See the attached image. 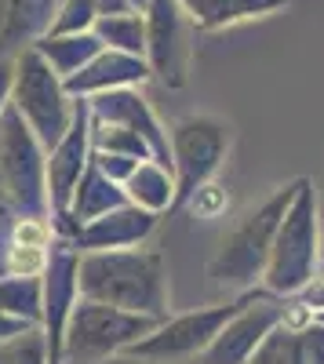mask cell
I'll list each match as a JSON object with an SVG mask.
<instances>
[{
    "label": "cell",
    "instance_id": "7402d4cb",
    "mask_svg": "<svg viewBox=\"0 0 324 364\" xmlns=\"http://www.w3.org/2000/svg\"><path fill=\"white\" fill-rule=\"evenodd\" d=\"M128 193L131 200L142 208V211H161L171 204V178L164 171V164H150V161H142L131 178H128Z\"/></svg>",
    "mask_w": 324,
    "mask_h": 364
},
{
    "label": "cell",
    "instance_id": "5b68a950",
    "mask_svg": "<svg viewBox=\"0 0 324 364\" xmlns=\"http://www.w3.org/2000/svg\"><path fill=\"white\" fill-rule=\"evenodd\" d=\"M313 262H317V200H313V186L306 178H299L296 200H291L270 252L266 284L284 295L303 291L313 281Z\"/></svg>",
    "mask_w": 324,
    "mask_h": 364
},
{
    "label": "cell",
    "instance_id": "d6a6232c",
    "mask_svg": "<svg viewBox=\"0 0 324 364\" xmlns=\"http://www.w3.org/2000/svg\"><path fill=\"white\" fill-rule=\"evenodd\" d=\"M128 4H131L135 11H146V4H150V0H128Z\"/></svg>",
    "mask_w": 324,
    "mask_h": 364
},
{
    "label": "cell",
    "instance_id": "ba28073f",
    "mask_svg": "<svg viewBox=\"0 0 324 364\" xmlns=\"http://www.w3.org/2000/svg\"><path fill=\"white\" fill-rule=\"evenodd\" d=\"M171 146H175V168H179L175 200H186L215 175L230 146V128L215 117H186L171 128Z\"/></svg>",
    "mask_w": 324,
    "mask_h": 364
},
{
    "label": "cell",
    "instance_id": "f546056e",
    "mask_svg": "<svg viewBox=\"0 0 324 364\" xmlns=\"http://www.w3.org/2000/svg\"><path fill=\"white\" fill-rule=\"evenodd\" d=\"M29 328H33V324H26V321H18V317H8L4 310H0V343L22 336V331H29Z\"/></svg>",
    "mask_w": 324,
    "mask_h": 364
},
{
    "label": "cell",
    "instance_id": "83f0119b",
    "mask_svg": "<svg viewBox=\"0 0 324 364\" xmlns=\"http://www.w3.org/2000/svg\"><path fill=\"white\" fill-rule=\"evenodd\" d=\"M11 240H15V245H22V248H48L51 230H48V223H44V219L26 215V219H18V223H15Z\"/></svg>",
    "mask_w": 324,
    "mask_h": 364
},
{
    "label": "cell",
    "instance_id": "e0dca14e",
    "mask_svg": "<svg viewBox=\"0 0 324 364\" xmlns=\"http://www.w3.org/2000/svg\"><path fill=\"white\" fill-rule=\"evenodd\" d=\"M179 4L197 29H222V26H237L244 18L270 15L284 8L288 0H179Z\"/></svg>",
    "mask_w": 324,
    "mask_h": 364
},
{
    "label": "cell",
    "instance_id": "44dd1931",
    "mask_svg": "<svg viewBox=\"0 0 324 364\" xmlns=\"http://www.w3.org/2000/svg\"><path fill=\"white\" fill-rule=\"evenodd\" d=\"M77 277V259L63 252L51 262V281H48V328H51V364L58 357V339H63V324H66V295L70 281Z\"/></svg>",
    "mask_w": 324,
    "mask_h": 364
},
{
    "label": "cell",
    "instance_id": "d6986e66",
    "mask_svg": "<svg viewBox=\"0 0 324 364\" xmlns=\"http://www.w3.org/2000/svg\"><path fill=\"white\" fill-rule=\"evenodd\" d=\"M109 208H124V193L113 186V178L99 168V161H92L73 190V215L95 223V219L109 215Z\"/></svg>",
    "mask_w": 324,
    "mask_h": 364
},
{
    "label": "cell",
    "instance_id": "8fae6325",
    "mask_svg": "<svg viewBox=\"0 0 324 364\" xmlns=\"http://www.w3.org/2000/svg\"><path fill=\"white\" fill-rule=\"evenodd\" d=\"M87 117H92V106L77 102L73 106V124L51 149V161H48V186H51V200L58 208H66L77 182L84 175V157H87Z\"/></svg>",
    "mask_w": 324,
    "mask_h": 364
},
{
    "label": "cell",
    "instance_id": "836d02e7",
    "mask_svg": "<svg viewBox=\"0 0 324 364\" xmlns=\"http://www.w3.org/2000/svg\"><path fill=\"white\" fill-rule=\"evenodd\" d=\"M8 204V193H4V175H0V208Z\"/></svg>",
    "mask_w": 324,
    "mask_h": 364
},
{
    "label": "cell",
    "instance_id": "52a82bcc",
    "mask_svg": "<svg viewBox=\"0 0 324 364\" xmlns=\"http://www.w3.org/2000/svg\"><path fill=\"white\" fill-rule=\"evenodd\" d=\"M37 135L22 124V113L15 106L0 117V175H4V193L11 204L40 208L44 204V164Z\"/></svg>",
    "mask_w": 324,
    "mask_h": 364
},
{
    "label": "cell",
    "instance_id": "d4e9b609",
    "mask_svg": "<svg viewBox=\"0 0 324 364\" xmlns=\"http://www.w3.org/2000/svg\"><path fill=\"white\" fill-rule=\"evenodd\" d=\"M99 22V8L95 0H63L55 11V22H51V33L55 37H66V33H92Z\"/></svg>",
    "mask_w": 324,
    "mask_h": 364
},
{
    "label": "cell",
    "instance_id": "3957f363",
    "mask_svg": "<svg viewBox=\"0 0 324 364\" xmlns=\"http://www.w3.org/2000/svg\"><path fill=\"white\" fill-rule=\"evenodd\" d=\"M15 109L29 124L44 146H58L73 124V106L66 102V84L58 77L37 48H26L15 55Z\"/></svg>",
    "mask_w": 324,
    "mask_h": 364
},
{
    "label": "cell",
    "instance_id": "9c48e42d",
    "mask_svg": "<svg viewBox=\"0 0 324 364\" xmlns=\"http://www.w3.org/2000/svg\"><path fill=\"white\" fill-rule=\"evenodd\" d=\"M146 63L168 87L186 84L190 37L186 11L179 0H150L146 4Z\"/></svg>",
    "mask_w": 324,
    "mask_h": 364
},
{
    "label": "cell",
    "instance_id": "7c38bea8",
    "mask_svg": "<svg viewBox=\"0 0 324 364\" xmlns=\"http://www.w3.org/2000/svg\"><path fill=\"white\" fill-rule=\"evenodd\" d=\"M87 106H92L95 120L124 124L135 135H142L146 142H150V149L157 154V164L168 168V139L161 135L157 120H153V113H150V106H146L142 95H135V91H128V87H117V91H102V95H95V102H87Z\"/></svg>",
    "mask_w": 324,
    "mask_h": 364
},
{
    "label": "cell",
    "instance_id": "603a6c76",
    "mask_svg": "<svg viewBox=\"0 0 324 364\" xmlns=\"http://www.w3.org/2000/svg\"><path fill=\"white\" fill-rule=\"evenodd\" d=\"M0 310L26 314L29 321H40V281L37 277H8L0 281Z\"/></svg>",
    "mask_w": 324,
    "mask_h": 364
},
{
    "label": "cell",
    "instance_id": "2e32d148",
    "mask_svg": "<svg viewBox=\"0 0 324 364\" xmlns=\"http://www.w3.org/2000/svg\"><path fill=\"white\" fill-rule=\"evenodd\" d=\"M153 230V211H142V208H117L113 215L95 219L92 226H84L77 233V240L84 248H124L135 245L146 233Z\"/></svg>",
    "mask_w": 324,
    "mask_h": 364
},
{
    "label": "cell",
    "instance_id": "484cf974",
    "mask_svg": "<svg viewBox=\"0 0 324 364\" xmlns=\"http://www.w3.org/2000/svg\"><path fill=\"white\" fill-rule=\"evenodd\" d=\"M0 364H44L40 328H29V331H22V336L0 343Z\"/></svg>",
    "mask_w": 324,
    "mask_h": 364
},
{
    "label": "cell",
    "instance_id": "6da1fadb",
    "mask_svg": "<svg viewBox=\"0 0 324 364\" xmlns=\"http://www.w3.org/2000/svg\"><path fill=\"white\" fill-rule=\"evenodd\" d=\"M77 288L84 299L161 317L168 306L164 262L153 252H92L77 262Z\"/></svg>",
    "mask_w": 324,
    "mask_h": 364
},
{
    "label": "cell",
    "instance_id": "ffe728a7",
    "mask_svg": "<svg viewBox=\"0 0 324 364\" xmlns=\"http://www.w3.org/2000/svg\"><path fill=\"white\" fill-rule=\"evenodd\" d=\"M92 33L109 48V51H124V55H146V15L124 11V15H102L95 22Z\"/></svg>",
    "mask_w": 324,
    "mask_h": 364
},
{
    "label": "cell",
    "instance_id": "4316f807",
    "mask_svg": "<svg viewBox=\"0 0 324 364\" xmlns=\"http://www.w3.org/2000/svg\"><path fill=\"white\" fill-rule=\"evenodd\" d=\"M44 266H48L44 248H22V245H11L8 255H4V269L11 273V277H37Z\"/></svg>",
    "mask_w": 324,
    "mask_h": 364
},
{
    "label": "cell",
    "instance_id": "30bf717a",
    "mask_svg": "<svg viewBox=\"0 0 324 364\" xmlns=\"http://www.w3.org/2000/svg\"><path fill=\"white\" fill-rule=\"evenodd\" d=\"M284 314L288 306H277V302H248L215 336V343L197 357V364H248L262 339L284 321Z\"/></svg>",
    "mask_w": 324,
    "mask_h": 364
},
{
    "label": "cell",
    "instance_id": "ac0fdd59",
    "mask_svg": "<svg viewBox=\"0 0 324 364\" xmlns=\"http://www.w3.org/2000/svg\"><path fill=\"white\" fill-rule=\"evenodd\" d=\"M40 55H44V63L63 77V80H70L73 73H80L92 58H99L102 51H106V44L95 37V33H66V37H55V33H48V37H40L37 44H33Z\"/></svg>",
    "mask_w": 324,
    "mask_h": 364
},
{
    "label": "cell",
    "instance_id": "277c9868",
    "mask_svg": "<svg viewBox=\"0 0 324 364\" xmlns=\"http://www.w3.org/2000/svg\"><path fill=\"white\" fill-rule=\"evenodd\" d=\"M161 328V317L150 314H131L121 306H106V302L84 299L77 302V310L70 314L66 324V353L73 360H102L117 350H128L139 339L153 336Z\"/></svg>",
    "mask_w": 324,
    "mask_h": 364
},
{
    "label": "cell",
    "instance_id": "4dcf8cb0",
    "mask_svg": "<svg viewBox=\"0 0 324 364\" xmlns=\"http://www.w3.org/2000/svg\"><path fill=\"white\" fill-rule=\"evenodd\" d=\"M11 84H15V58H4V55H0V106L8 102Z\"/></svg>",
    "mask_w": 324,
    "mask_h": 364
},
{
    "label": "cell",
    "instance_id": "5bb4252c",
    "mask_svg": "<svg viewBox=\"0 0 324 364\" xmlns=\"http://www.w3.org/2000/svg\"><path fill=\"white\" fill-rule=\"evenodd\" d=\"M58 4L63 0H8L0 8V55L11 58L48 37Z\"/></svg>",
    "mask_w": 324,
    "mask_h": 364
},
{
    "label": "cell",
    "instance_id": "4fadbf2b",
    "mask_svg": "<svg viewBox=\"0 0 324 364\" xmlns=\"http://www.w3.org/2000/svg\"><path fill=\"white\" fill-rule=\"evenodd\" d=\"M150 63L139 55H124V51H102L99 58H92L80 73H73L66 84V95H102V91H117V87H128V84H142L150 77Z\"/></svg>",
    "mask_w": 324,
    "mask_h": 364
},
{
    "label": "cell",
    "instance_id": "e575fe53",
    "mask_svg": "<svg viewBox=\"0 0 324 364\" xmlns=\"http://www.w3.org/2000/svg\"><path fill=\"white\" fill-rule=\"evenodd\" d=\"M4 4H8V0H0V8H4Z\"/></svg>",
    "mask_w": 324,
    "mask_h": 364
},
{
    "label": "cell",
    "instance_id": "8992f818",
    "mask_svg": "<svg viewBox=\"0 0 324 364\" xmlns=\"http://www.w3.org/2000/svg\"><path fill=\"white\" fill-rule=\"evenodd\" d=\"M248 302H233V306H212V310H197V314H183L168 324H161L153 336L139 339L135 346H128V357H142V360H197L204 350L215 343L219 331L237 317Z\"/></svg>",
    "mask_w": 324,
    "mask_h": 364
},
{
    "label": "cell",
    "instance_id": "f1b7e54d",
    "mask_svg": "<svg viewBox=\"0 0 324 364\" xmlns=\"http://www.w3.org/2000/svg\"><path fill=\"white\" fill-rule=\"evenodd\" d=\"M190 200H193V208L200 211V215H215V211L222 208V193H219V186H208V182H204V186H200Z\"/></svg>",
    "mask_w": 324,
    "mask_h": 364
},
{
    "label": "cell",
    "instance_id": "7a4b0ae2",
    "mask_svg": "<svg viewBox=\"0 0 324 364\" xmlns=\"http://www.w3.org/2000/svg\"><path fill=\"white\" fill-rule=\"evenodd\" d=\"M296 186H288L281 193H274L266 204L252 215H244L241 226H233V233L222 240L219 255L212 259V277L219 284H233V288H248L255 277H266V266H270V252H274V240L277 230L288 215L291 200H296Z\"/></svg>",
    "mask_w": 324,
    "mask_h": 364
},
{
    "label": "cell",
    "instance_id": "1f68e13d",
    "mask_svg": "<svg viewBox=\"0 0 324 364\" xmlns=\"http://www.w3.org/2000/svg\"><path fill=\"white\" fill-rule=\"evenodd\" d=\"M303 291H306V295H303V299H306L303 306H310V310H320V314H324V277H320L317 284H306Z\"/></svg>",
    "mask_w": 324,
    "mask_h": 364
},
{
    "label": "cell",
    "instance_id": "cb8c5ba5",
    "mask_svg": "<svg viewBox=\"0 0 324 364\" xmlns=\"http://www.w3.org/2000/svg\"><path fill=\"white\" fill-rule=\"evenodd\" d=\"M95 120V117H92ZM95 142L102 154H113V157H131V161H146L150 154V142L142 135H135L131 128L124 124H106V120H95Z\"/></svg>",
    "mask_w": 324,
    "mask_h": 364
},
{
    "label": "cell",
    "instance_id": "9a60e30c",
    "mask_svg": "<svg viewBox=\"0 0 324 364\" xmlns=\"http://www.w3.org/2000/svg\"><path fill=\"white\" fill-rule=\"evenodd\" d=\"M248 364H324V324L310 321L303 328L277 324Z\"/></svg>",
    "mask_w": 324,
    "mask_h": 364
}]
</instances>
